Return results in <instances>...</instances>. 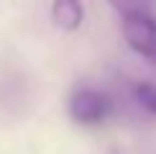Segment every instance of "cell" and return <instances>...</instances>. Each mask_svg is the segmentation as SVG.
Here are the masks:
<instances>
[{
    "label": "cell",
    "instance_id": "cell-1",
    "mask_svg": "<svg viewBox=\"0 0 156 154\" xmlns=\"http://www.w3.org/2000/svg\"><path fill=\"white\" fill-rule=\"evenodd\" d=\"M113 111V103L102 90L95 87H80L69 95V116L77 123L92 126V123H102Z\"/></svg>",
    "mask_w": 156,
    "mask_h": 154
},
{
    "label": "cell",
    "instance_id": "cell-2",
    "mask_svg": "<svg viewBox=\"0 0 156 154\" xmlns=\"http://www.w3.org/2000/svg\"><path fill=\"white\" fill-rule=\"evenodd\" d=\"M123 38L133 51L156 64V18L151 13L123 16Z\"/></svg>",
    "mask_w": 156,
    "mask_h": 154
},
{
    "label": "cell",
    "instance_id": "cell-3",
    "mask_svg": "<svg viewBox=\"0 0 156 154\" xmlns=\"http://www.w3.org/2000/svg\"><path fill=\"white\" fill-rule=\"evenodd\" d=\"M51 18L62 31H77L84 18L82 0H54L51 3Z\"/></svg>",
    "mask_w": 156,
    "mask_h": 154
},
{
    "label": "cell",
    "instance_id": "cell-4",
    "mask_svg": "<svg viewBox=\"0 0 156 154\" xmlns=\"http://www.w3.org/2000/svg\"><path fill=\"white\" fill-rule=\"evenodd\" d=\"M120 16H131V13H148V0H108Z\"/></svg>",
    "mask_w": 156,
    "mask_h": 154
},
{
    "label": "cell",
    "instance_id": "cell-5",
    "mask_svg": "<svg viewBox=\"0 0 156 154\" xmlns=\"http://www.w3.org/2000/svg\"><path fill=\"white\" fill-rule=\"evenodd\" d=\"M136 98H138V103L146 108V111L156 113V85H151V82L138 85L136 87Z\"/></svg>",
    "mask_w": 156,
    "mask_h": 154
}]
</instances>
